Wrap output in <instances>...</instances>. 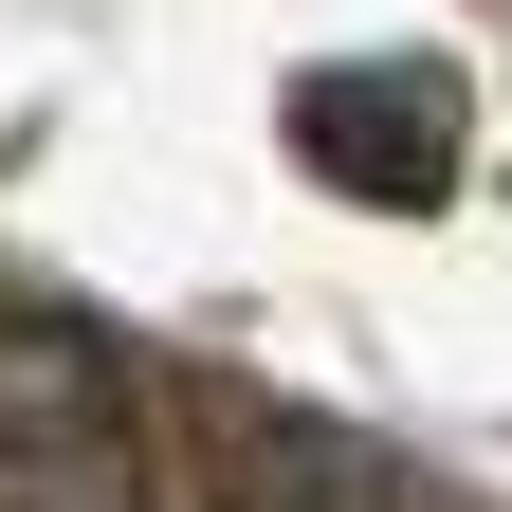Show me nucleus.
Instances as JSON below:
<instances>
[{"mask_svg": "<svg viewBox=\"0 0 512 512\" xmlns=\"http://www.w3.org/2000/svg\"><path fill=\"white\" fill-rule=\"evenodd\" d=\"M0 512H165L128 366L55 311H0Z\"/></svg>", "mask_w": 512, "mask_h": 512, "instance_id": "1", "label": "nucleus"}, {"mask_svg": "<svg viewBox=\"0 0 512 512\" xmlns=\"http://www.w3.org/2000/svg\"><path fill=\"white\" fill-rule=\"evenodd\" d=\"M293 147L330 165V183L439 202V183H458V92H439V74H384V92H311V110H293Z\"/></svg>", "mask_w": 512, "mask_h": 512, "instance_id": "2", "label": "nucleus"}, {"mask_svg": "<svg viewBox=\"0 0 512 512\" xmlns=\"http://www.w3.org/2000/svg\"><path fill=\"white\" fill-rule=\"evenodd\" d=\"M238 512H403V494H384L366 458H348V439H256V476H238Z\"/></svg>", "mask_w": 512, "mask_h": 512, "instance_id": "3", "label": "nucleus"}]
</instances>
